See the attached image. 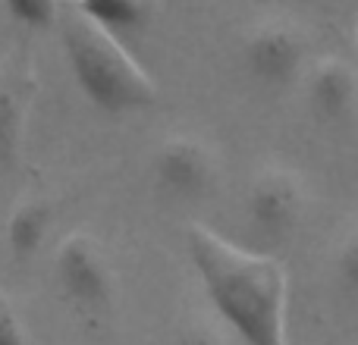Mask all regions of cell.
<instances>
[{"instance_id": "obj_1", "label": "cell", "mask_w": 358, "mask_h": 345, "mask_svg": "<svg viewBox=\"0 0 358 345\" xmlns=\"http://www.w3.org/2000/svg\"><path fill=\"white\" fill-rule=\"evenodd\" d=\"M185 248L210 304L242 342L289 345V273L283 260L264 251H248L204 223H189Z\"/></svg>"}, {"instance_id": "obj_2", "label": "cell", "mask_w": 358, "mask_h": 345, "mask_svg": "<svg viewBox=\"0 0 358 345\" xmlns=\"http://www.w3.org/2000/svg\"><path fill=\"white\" fill-rule=\"evenodd\" d=\"M57 25L76 85L101 113L120 117L157 104L161 88L148 69L123 47L117 35L92 22L79 3H63Z\"/></svg>"}, {"instance_id": "obj_3", "label": "cell", "mask_w": 358, "mask_h": 345, "mask_svg": "<svg viewBox=\"0 0 358 345\" xmlns=\"http://www.w3.org/2000/svg\"><path fill=\"white\" fill-rule=\"evenodd\" d=\"M305 57H308V38L302 25L286 16L255 22L242 41V60L248 75L264 88H289L302 75Z\"/></svg>"}, {"instance_id": "obj_4", "label": "cell", "mask_w": 358, "mask_h": 345, "mask_svg": "<svg viewBox=\"0 0 358 345\" xmlns=\"http://www.w3.org/2000/svg\"><path fill=\"white\" fill-rule=\"evenodd\" d=\"M54 277L63 298L85 314H98L113 302V270L104 248L88 233H69L57 245Z\"/></svg>"}, {"instance_id": "obj_5", "label": "cell", "mask_w": 358, "mask_h": 345, "mask_svg": "<svg viewBox=\"0 0 358 345\" xmlns=\"http://www.w3.org/2000/svg\"><path fill=\"white\" fill-rule=\"evenodd\" d=\"M308 207L299 172L286 167H267L252 179L245 195V216L252 229L267 242H286L299 229Z\"/></svg>"}, {"instance_id": "obj_6", "label": "cell", "mask_w": 358, "mask_h": 345, "mask_svg": "<svg viewBox=\"0 0 358 345\" xmlns=\"http://www.w3.org/2000/svg\"><path fill=\"white\" fill-rule=\"evenodd\" d=\"M38 94V69L31 54L13 47L0 57V167H13L22 154L31 104Z\"/></svg>"}, {"instance_id": "obj_7", "label": "cell", "mask_w": 358, "mask_h": 345, "mask_svg": "<svg viewBox=\"0 0 358 345\" xmlns=\"http://www.w3.org/2000/svg\"><path fill=\"white\" fill-rule=\"evenodd\" d=\"M155 182L164 195L176 201H195L208 195L217 179V157L201 138L170 135L155 151Z\"/></svg>"}, {"instance_id": "obj_8", "label": "cell", "mask_w": 358, "mask_h": 345, "mask_svg": "<svg viewBox=\"0 0 358 345\" xmlns=\"http://www.w3.org/2000/svg\"><path fill=\"white\" fill-rule=\"evenodd\" d=\"M358 104V73L340 57H324L308 69V107L324 123H343Z\"/></svg>"}, {"instance_id": "obj_9", "label": "cell", "mask_w": 358, "mask_h": 345, "mask_svg": "<svg viewBox=\"0 0 358 345\" xmlns=\"http://www.w3.org/2000/svg\"><path fill=\"white\" fill-rule=\"evenodd\" d=\"M50 223H54V207H50L48 198L41 195L19 198V204L10 210V220H6V245H10L13 258L16 260L35 258L50 233Z\"/></svg>"}, {"instance_id": "obj_10", "label": "cell", "mask_w": 358, "mask_h": 345, "mask_svg": "<svg viewBox=\"0 0 358 345\" xmlns=\"http://www.w3.org/2000/svg\"><path fill=\"white\" fill-rule=\"evenodd\" d=\"M79 10L110 35H138L151 25L155 6L145 0H82Z\"/></svg>"}, {"instance_id": "obj_11", "label": "cell", "mask_w": 358, "mask_h": 345, "mask_svg": "<svg viewBox=\"0 0 358 345\" xmlns=\"http://www.w3.org/2000/svg\"><path fill=\"white\" fill-rule=\"evenodd\" d=\"M6 13L16 25L25 29H50L60 19V3L50 0H6Z\"/></svg>"}, {"instance_id": "obj_12", "label": "cell", "mask_w": 358, "mask_h": 345, "mask_svg": "<svg viewBox=\"0 0 358 345\" xmlns=\"http://www.w3.org/2000/svg\"><path fill=\"white\" fill-rule=\"evenodd\" d=\"M334 273H336V286H340L343 295L358 302V229L349 233L343 239V245L336 248Z\"/></svg>"}, {"instance_id": "obj_13", "label": "cell", "mask_w": 358, "mask_h": 345, "mask_svg": "<svg viewBox=\"0 0 358 345\" xmlns=\"http://www.w3.org/2000/svg\"><path fill=\"white\" fill-rule=\"evenodd\" d=\"M0 345H31L29 327L6 292H0Z\"/></svg>"}, {"instance_id": "obj_14", "label": "cell", "mask_w": 358, "mask_h": 345, "mask_svg": "<svg viewBox=\"0 0 358 345\" xmlns=\"http://www.w3.org/2000/svg\"><path fill=\"white\" fill-rule=\"evenodd\" d=\"M173 345H227V339H223L220 333H217L210 323L204 321H189L182 330L176 333Z\"/></svg>"}, {"instance_id": "obj_15", "label": "cell", "mask_w": 358, "mask_h": 345, "mask_svg": "<svg viewBox=\"0 0 358 345\" xmlns=\"http://www.w3.org/2000/svg\"><path fill=\"white\" fill-rule=\"evenodd\" d=\"M355 35H358V25H355Z\"/></svg>"}]
</instances>
